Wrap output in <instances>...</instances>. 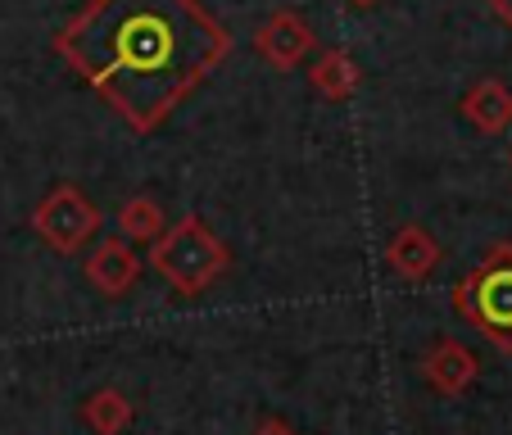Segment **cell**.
I'll return each mask as SVG.
<instances>
[{
	"label": "cell",
	"instance_id": "obj_1",
	"mask_svg": "<svg viewBox=\"0 0 512 435\" xmlns=\"http://www.w3.org/2000/svg\"><path fill=\"white\" fill-rule=\"evenodd\" d=\"M55 50L132 132H159L227 59L232 37L200 0H87Z\"/></svg>",
	"mask_w": 512,
	"mask_h": 435
},
{
	"label": "cell",
	"instance_id": "obj_9",
	"mask_svg": "<svg viewBox=\"0 0 512 435\" xmlns=\"http://www.w3.org/2000/svg\"><path fill=\"white\" fill-rule=\"evenodd\" d=\"M463 118L485 136H499L512 127V91L503 87L499 78L476 82L472 91L463 96Z\"/></svg>",
	"mask_w": 512,
	"mask_h": 435
},
{
	"label": "cell",
	"instance_id": "obj_12",
	"mask_svg": "<svg viewBox=\"0 0 512 435\" xmlns=\"http://www.w3.org/2000/svg\"><path fill=\"white\" fill-rule=\"evenodd\" d=\"M118 232H123L127 245H155L159 236L168 232L159 200H150V195H132V200L118 209Z\"/></svg>",
	"mask_w": 512,
	"mask_h": 435
},
{
	"label": "cell",
	"instance_id": "obj_7",
	"mask_svg": "<svg viewBox=\"0 0 512 435\" xmlns=\"http://www.w3.org/2000/svg\"><path fill=\"white\" fill-rule=\"evenodd\" d=\"M136 277H141V254H136L123 236H105V241H96V250L87 254V281L105 300L127 295V290L136 286Z\"/></svg>",
	"mask_w": 512,
	"mask_h": 435
},
{
	"label": "cell",
	"instance_id": "obj_10",
	"mask_svg": "<svg viewBox=\"0 0 512 435\" xmlns=\"http://www.w3.org/2000/svg\"><path fill=\"white\" fill-rule=\"evenodd\" d=\"M309 82H313V91H318V96L349 100L358 91V64H354V55H349V50H340V46L322 50V55L313 59V68H309Z\"/></svg>",
	"mask_w": 512,
	"mask_h": 435
},
{
	"label": "cell",
	"instance_id": "obj_3",
	"mask_svg": "<svg viewBox=\"0 0 512 435\" xmlns=\"http://www.w3.org/2000/svg\"><path fill=\"white\" fill-rule=\"evenodd\" d=\"M454 309L494 349L512 354V245L485 250V259L454 286Z\"/></svg>",
	"mask_w": 512,
	"mask_h": 435
},
{
	"label": "cell",
	"instance_id": "obj_13",
	"mask_svg": "<svg viewBox=\"0 0 512 435\" xmlns=\"http://www.w3.org/2000/svg\"><path fill=\"white\" fill-rule=\"evenodd\" d=\"M254 435H295V426L281 422V417H268V422L254 426Z\"/></svg>",
	"mask_w": 512,
	"mask_h": 435
},
{
	"label": "cell",
	"instance_id": "obj_4",
	"mask_svg": "<svg viewBox=\"0 0 512 435\" xmlns=\"http://www.w3.org/2000/svg\"><path fill=\"white\" fill-rule=\"evenodd\" d=\"M100 209L87 200V191H78L73 182H59L46 200L32 209V232L50 245L55 254H82L100 232Z\"/></svg>",
	"mask_w": 512,
	"mask_h": 435
},
{
	"label": "cell",
	"instance_id": "obj_11",
	"mask_svg": "<svg viewBox=\"0 0 512 435\" xmlns=\"http://www.w3.org/2000/svg\"><path fill=\"white\" fill-rule=\"evenodd\" d=\"M82 422L91 426L96 435H123L127 426L136 422V408H132V399L123 395V390H114V386H105V390H91L87 399H82Z\"/></svg>",
	"mask_w": 512,
	"mask_h": 435
},
{
	"label": "cell",
	"instance_id": "obj_15",
	"mask_svg": "<svg viewBox=\"0 0 512 435\" xmlns=\"http://www.w3.org/2000/svg\"><path fill=\"white\" fill-rule=\"evenodd\" d=\"M354 5H372V0H354Z\"/></svg>",
	"mask_w": 512,
	"mask_h": 435
},
{
	"label": "cell",
	"instance_id": "obj_14",
	"mask_svg": "<svg viewBox=\"0 0 512 435\" xmlns=\"http://www.w3.org/2000/svg\"><path fill=\"white\" fill-rule=\"evenodd\" d=\"M485 5L494 10V19H503V23L512 28V0H485Z\"/></svg>",
	"mask_w": 512,
	"mask_h": 435
},
{
	"label": "cell",
	"instance_id": "obj_5",
	"mask_svg": "<svg viewBox=\"0 0 512 435\" xmlns=\"http://www.w3.org/2000/svg\"><path fill=\"white\" fill-rule=\"evenodd\" d=\"M313 46H318V32H313V23L304 19L300 10H277L254 32V55H259L263 64H272L277 73L300 68L304 59L313 55Z\"/></svg>",
	"mask_w": 512,
	"mask_h": 435
},
{
	"label": "cell",
	"instance_id": "obj_2",
	"mask_svg": "<svg viewBox=\"0 0 512 435\" xmlns=\"http://www.w3.org/2000/svg\"><path fill=\"white\" fill-rule=\"evenodd\" d=\"M150 263L155 272L177 290V295H200L227 272L232 250L209 232L204 218H177L155 245H150Z\"/></svg>",
	"mask_w": 512,
	"mask_h": 435
},
{
	"label": "cell",
	"instance_id": "obj_6",
	"mask_svg": "<svg viewBox=\"0 0 512 435\" xmlns=\"http://www.w3.org/2000/svg\"><path fill=\"white\" fill-rule=\"evenodd\" d=\"M422 377H426V386H431L435 395L458 399L463 390H472L476 377H481V363H476V354L463 345V340L445 336V340H435V345L426 349Z\"/></svg>",
	"mask_w": 512,
	"mask_h": 435
},
{
	"label": "cell",
	"instance_id": "obj_8",
	"mask_svg": "<svg viewBox=\"0 0 512 435\" xmlns=\"http://www.w3.org/2000/svg\"><path fill=\"white\" fill-rule=\"evenodd\" d=\"M386 263H390V268H395L404 281H426V277L435 272V263H440V245H435V236L426 232V227L404 223L395 236H390Z\"/></svg>",
	"mask_w": 512,
	"mask_h": 435
}]
</instances>
